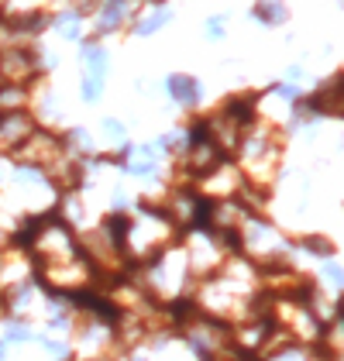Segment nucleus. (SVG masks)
<instances>
[{
	"instance_id": "nucleus-1",
	"label": "nucleus",
	"mask_w": 344,
	"mask_h": 361,
	"mask_svg": "<svg viewBox=\"0 0 344 361\" xmlns=\"http://www.w3.org/2000/svg\"><path fill=\"white\" fill-rule=\"evenodd\" d=\"M169 90L179 104H197V97H200V86L193 83V80H186V76H172Z\"/></svg>"
}]
</instances>
